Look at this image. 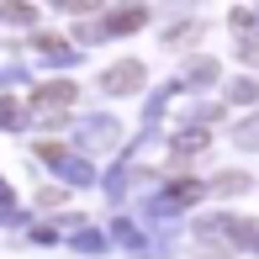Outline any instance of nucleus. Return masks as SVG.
Listing matches in <instances>:
<instances>
[{"label": "nucleus", "mask_w": 259, "mask_h": 259, "mask_svg": "<svg viewBox=\"0 0 259 259\" xmlns=\"http://www.w3.org/2000/svg\"><path fill=\"white\" fill-rule=\"evenodd\" d=\"M69 106H74V85H69V79H53V85L32 90V111H42V116H58V111H69Z\"/></svg>", "instance_id": "obj_1"}, {"label": "nucleus", "mask_w": 259, "mask_h": 259, "mask_svg": "<svg viewBox=\"0 0 259 259\" xmlns=\"http://www.w3.org/2000/svg\"><path fill=\"white\" fill-rule=\"evenodd\" d=\"M101 85L111 90V96H127V90H138V85H143V69H138V64H116L111 74L101 79Z\"/></svg>", "instance_id": "obj_2"}, {"label": "nucleus", "mask_w": 259, "mask_h": 259, "mask_svg": "<svg viewBox=\"0 0 259 259\" xmlns=\"http://www.w3.org/2000/svg\"><path fill=\"white\" fill-rule=\"evenodd\" d=\"M169 196H175V201H196V196H201V185H196V180H180Z\"/></svg>", "instance_id": "obj_3"}, {"label": "nucleus", "mask_w": 259, "mask_h": 259, "mask_svg": "<svg viewBox=\"0 0 259 259\" xmlns=\"http://www.w3.org/2000/svg\"><path fill=\"white\" fill-rule=\"evenodd\" d=\"M133 27H143V11H122L116 16V32H133Z\"/></svg>", "instance_id": "obj_4"}]
</instances>
